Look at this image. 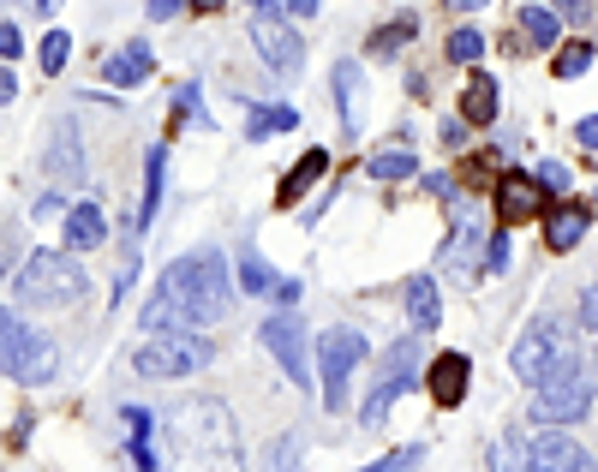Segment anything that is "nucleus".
Listing matches in <instances>:
<instances>
[{
  "mask_svg": "<svg viewBox=\"0 0 598 472\" xmlns=\"http://www.w3.org/2000/svg\"><path fill=\"white\" fill-rule=\"evenodd\" d=\"M227 305H234L227 258L215 246H198V251H186V258H174L168 270H162V287H156V299L144 305L138 323H144L150 335H162V329H198V323L227 317Z\"/></svg>",
  "mask_w": 598,
  "mask_h": 472,
  "instance_id": "obj_1",
  "label": "nucleus"
},
{
  "mask_svg": "<svg viewBox=\"0 0 598 472\" xmlns=\"http://www.w3.org/2000/svg\"><path fill=\"white\" fill-rule=\"evenodd\" d=\"M168 472H246L239 425L222 401L192 394L168 413Z\"/></svg>",
  "mask_w": 598,
  "mask_h": 472,
  "instance_id": "obj_2",
  "label": "nucleus"
},
{
  "mask_svg": "<svg viewBox=\"0 0 598 472\" xmlns=\"http://www.w3.org/2000/svg\"><path fill=\"white\" fill-rule=\"evenodd\" d=\"M84 293V270L67 258V251H31L24 270L12 275V299L36 305V311H67Z\"/></svg>",
  "mask_w": 598,
  "mask_h": 472,
  "instance_id": "obj_3",
  "label": "nucleus"
},
{
  "mask_svg": "<svg viewBox=\"0 0 598 472\" xmlns=\"http://www.w3.org/2000/svg\"><path fill=\"white\" fill-rule=\"evenodd\" d=\"M593 394H598L593 371L575 353H563V359L544 371V382H532V418H544V425H575V418L593 413Z\"/></svg>",
  "mask_w": 598,
  "mask_h": 472,
  "instance_id": "obj_4",
  "label": "nucleus"
},
{
  "mask_svg": "<svg viewBox=\"0 0 598 472\" xmlns=\"http://www.w3.org/2000/svg\"><path fill=\"white\" fill-rule=\"evenodd\" d=\"M215 359V347L203 335H186V329H162V335H150L144 347L132 353V371L138 377H192L203 365Z\"/></svg>",
  "mask_w": 598,
  "mask_h": 472,
  "instance_id": "obj_5",
  "label": "nucleus"
},
{
  "mask_svg": "<svg viewBox=\"0 0 598 472\" xmlns=\"http://www.w3.org/2000/svg\"><path fill=\"white\" fill-rule=\"evenodd\" d=\"M365 353H372V341H365L360 329H324V335H317V382H324L329 413L348 401V377L365 365Z\"/></svg>",
  "mask_w": 598,
  "mask_h": 472,
  "instance_id": "obj_6",
  "label": "nucleus"
},
{
  "mask_svg": "<svg viewBox=\"0 0 598 472\" xmlns=\"http://www.w3.org/2000/svg\"><path fill=\"white\" fill-rule=\"evenodd\" d=\"M55 371H60L55 335L31 329L24 317H7V377L12 382H55Z\"/></svg>",
  "mask_w": 598,
  "mask_h": 472,
  "instance_id": "obj_7",
  "label": "nucleus"
},
{
  "mask_svg": "<svg viewBox=\"0 0 598 472\" xmlns=\"http://www.w3.org/2000/svg\"><path fill=\"white\" fill-rule=\"evenodd\" d=\"M419 341H425V335L413 329V335H401L396 347L384 353V377H377V389L365 394V406H360V425H365V430H377V425H384V418H389V406H396L401 394L419 382V377H413V353H419Z\"/></svg>",
  "mask_w": 598,
  "mask_h": 472,
  "instance_id": "obj_8",
  "label": "nucleus"
},
{
  "mask_svg": "<svg viewBox=\"0 0 598 472\" xmlns=\"http://www.w3.org/2000/svg\"><path fill=\"white\" fill-rule=\"evenodd\" d=\"M251 43H258V60L275 79H300L305 72V43L282 12H258V19H251Z\"/></svg>",
  "mask_w": 598,
  "mask_h": 472,
  "instance_id": "obj_9",
  "label": "nucleus"
},
{
  "mask_svg": "<svg viewBox=\"0 0 598 472\" xmlns=\"http://www.w3.org/2000/svg\"><path fill=\"white\" fill-rule=\"evenodd\" d=\"M258 335H263V347L282 359V371H288V382H294V389H317V382H312V365H305V329H300V317L282 311V317H270Z\"/></svg>",
  "mask_w": 598,
  "mask_h": 472,
  "instance_id": "obj_10",
  "label": "nucleus"
},
{
  "mask_svg": "<svg viewBox=\"0 0 598 472\" xmlns=\"http://www.w3.org/2000/svg\"><path fill=\"white\" fill-rule=\"evenodd\" d=\"M563 353H568V341L556 335L551 323H532L527 335L515 341V353H508V365H515V377H520V382H544V371H551V365L563 359Z\"/></svg>",
  "mask_w": 598,
  "mask_h": 472,
  "instance_id": "obj_11",
  "label": "nucleus"
},
{
  "mask_svg": "<svg viewBox=\"0 0 598 472\" xmlns=\"http://www.w3.org/2000/svg\"><path fill=\"white\" fill-rule=\"evenodd\" d=\"M527 472H598V467H593V455L581 449L575 437H563V430H544V437L532 442Z\"/></svg>",
  "mask_w": 598,
  "mask_h": 472,
  "instance_id": "obj_12",
  "label": "nucleus"
},
{
  "mask_svg": "<svg viewBox=\"0 0 598 472\" xmlns=\"http://www.w3.org/2000/svg\"><path fill=\"white\" fill-rule=\"evenodd\" d=\"M467 382H473V365H467V353H437L425 371V389L437 406H461L467 401Z\"/></svg>",
  "mask_w": 598,
  "mask_h": 472,
  "instance_id": "obj_13",
  "label": "nucleus"
},
{
  "mask_svg": "<svg viewBox=\"0 0 598 472\" xmlns=\"http://www.w3.org/2000/svg\"><path fill=\"white\" fill-rule=\"evenodd\" d=\"M336 108H341V132L360 138L365 132V72L353 67V60L336 67Z\"/></svg>",
  "mask_w": 598,
  "mask_h": 472,
  "instance_id": "obj_14",
  "label": "nucleus"
},
{
  "mask_svg": "<svg viewBox=\"0 0 598 472\" xmlns=\"http://www.w3.org/2000/svg\"><path fill=\"white\" fill-rule=\"evenodd\" d=\"M539 203H544V186L539 180H520V174L497 180V215H503L508 227L532 222V215H539Z\"/></svg>",
  "mask_w": 598,
  "mask_h": 472,
  "instance_id": "obj_15",
  "label": "nucleus"
},
{
  "mask_svg": "<svg viewBox=\"0 0 598 472\" xmlns=\"http://www.w3.org/2000/svg\"><path fill=\"white\" fill-rule=\"evenodd\" d=\"M43 174H55V180H67V186L84 180V150H79V138H72L67 120L55 126V144L43 150Z\"/></svg>",
  "mask_w": 598,
  "mask_h": 472,
  "instance_id": "obj_16",
  "label": "nucleus"
},
{
  "mask_svg": "<svg viewBox=\"0 0 598 472\" xmlns=\"http://www.w3.org/2000/svg\"><path fill=\"white\" fill-rule=\"evenodd\" d=\"M407 323H413L419 335H437L443 299H437V282H431V275H413V282H407Z\"/></svg>",
  "mask_w": 598,
  "mask_h": 472,
  "instance_id": "obj_17",
  "label": "nucleus"
},
{
  "mask_svg": "<svg viewBox=\"0 0 598 472\" xmlns=\"http://www.w3.org/2000/svg\"><path fill=\"white\" fill-rule=\"evenodd\" d=\"M324 174H329V150H305L294 168H288V180H282V191H275V203H282V210H288V203H300L305 191L324 180Z\"/></svg>",
  "mask_w": 598,
  "mask_h": 472,
  "instance_id": "obj_18",
  "label": "nucleus"
},
{
  "mask_svg": "<svg viewBox=\"0 0 598 472\" xmlns=\"http://www.w3.org/2000/svg\"><path fill=\"white\" fill-rule=\"evenodd\" d=\"M587 227H593L587 203H563V210L551 215V227H544V239H551V251H575L581 239H587Z\"/></svg>",
  "mask_w": 598,
  "mask_h": 472,
  "instance_id": "obj_19",
  "label": "nucleus"
},
{
  "mask_svg": "<svg viewBox=\"0 0 598 472\" xmlns=\"http://www.w3.org/2000/svg\"><path fill=\"white\" fill-rule=\"evenodd\" d=\"M102 239H108L102 210H96V203H72V210H67V246L72 251H96Z\"/></svg>",
  "mask_w": 598,
  "mask_h": 472,
  "instance_id": "obj_20",
  "label": "nucleus"
},
{
  "mask_svg": "<svg viewBox=\"0 0 598 472\" xmlns=\"http://www.w3.org/2000/svg\"><path fill=\"white\" fill-rule=\"evenodd\" d=\"M150 72H156V55H150V43H132L126 55H108L102 79H108V84H144Z\"/></svg>",
  "mask_w": 598,
  "mask_h": 472,
  "instance_id": "obj_21",
  "label": "nucleus"
},
{
  "mask_svg": "<svg viewBox=\"0 0 598 472\" xmlns=\"http://www.w3.org/2000/svg\"><path fill=\"white\" fill-rule=\"evenodd\" d=\"M461 120H467V126H491V120H497V84H491L485 72H473V79H467Z\"/></svg>",
  "mask_w": 598,
  "mask_h": 472,
  "instance_id": "obj_22",
  "label": "nucleus"
},
{
  "mask_svg": "<svg viewBox=\"0 0 598 472\" xmlns=\"http://www.w3.org/2000/svg\"><path fill=\"white\" fill-rule=\"evenodd\" d=\"M479 239H485V227L467 215L461 227H455V239H449V251H443V263L449 270H461V275H473V263H479Z\"/></svg>",
  "mask_w": 598,
  "mask_h": 472,
  "instance_id": "obj_23",
  "label": "nucleus"
},
{
  "mask_svg": "<svg viewBox=\"0 0 598 472\" xmlns=\"http://www.w3.org/2000/svg\"><path fill=\"white\" fill-rule=\"evenodd\" d=\"M162 174H168V144H156V150H150V162H144V203H138V227H150V215H156V203H162Z\"/></svg>",
  "mask_w": 598,
  "mask_h": 472,
  "instance_id": "obj_24",
  "label": "nucleus"
},
{
  "mask_svg": "<svg viewBox=\"0 0 598 472\" xmlns=\"http://www.w3.org/2000/svg\"><path fill=\"white\" fill-rule=\"evenodd\" d=\"M413 36H419V19H413V12H401L396 24H384V31H372V55H377V60H396L401 48L413 43Z\"/></svg>",
  "mask_w": 598,
  "mask_h": 472,
  "instance_id": "obj_25",
  "label": "nucleus"
},
{
  "mask_svg": "<svg viewBox=\"0 0 598 472\" xmlns=\"http://www.w3.org/2000/svg\"><path fill=\"white\" fill-rule=\"evenodd\" d=\"M527 461H532V449L515 437V430H503V437L491 442V455H485L491 472H527Z\"/></svg>",
  "mask_w": 598,
  "mask_h": 472,
  "instance_id": "obj_26",
  "label": "nucleus"
},
{
  "mask_svg": "<svg viewBox=\"0 0 598 472\" xmlns=\"http://www.w3.org/2000/svg\"><path fill=\"white\" fill-rule=\"evenodd\" d=\"M282 282L270 275V263L258 258V246H239V293H275Z\"/></svg>",
  "mask_w": 598,
  "mask_h": 472,
  "instance_id": "obj_27",
  "label": "nucleus"
},
{
  "mask_svg": "<svg viewBox=\"0 0 598 472\" xmlns=\"http://www.w3.org/2000/svg\"><path fill=\"white\" fill-rule=\"evenodd\" d=\"M294 126H300V114H294V108H251L246 138L258 144V138H270V132H294Z\"/></svg>",
  "mask_w": 598,
  "mask_h": 472,
  "instance_id": "obj_28",
  "label": "nucleus"
},
{
  "mask_svg": "<svg viewBox=\"0 0 598 472\" xmlns=\"http://www.w3.org/2000/svg\"><path fill=\"white\" fill-rule=\"evenodd\" d=\"M365 174H372V180H407V174H419V156L413 150H389V156L365 162Z\"/></svg>",
  "mask_w": 598,
  "mask_h": 472,
  "instance_id": "obj_29",
  "label": "nucleus"
},
{
  "mask_svg": "<svg viewBox=\"0 0 598 472\" xmlns=\"http://www.w3.org/2000/svg\"><path fill=\"white\" fill-rule=\"evenodd\" d=\"M419 461H425V442H407V449L384 455V461H372V467H360V472H419Z\"/></svg>",
  "mask_w": 598,
  "mask_h": 472,
  "instance_id": "obj_30",
  "label": "nucleus"
},
{
  "mask_svg": "<svg viewBox=\"0 0 598 472\" xmlns=\"http://www.w3.org/2000/svg\"><path fill=\"white\" fill-rule=\"evenodd\" d=\"M520 31H527L539 48H551V43H556V19H551L544 7H527V12H520Z\"/></svg>",
  "mask_w": 598,
  "mask_h": 472,
  "instance_id": "obj_31",
  "label": "nucleus"
},
{
  "mask_svg": "<svg viewBox=\"0 0 598 472\" xmlns=\"http://www.w3.org/2000/svg\"><path fill=\"white\" fill-rule=\"evenodd\" d=\"M443 55H449V60H461V67H467V60H479V55H485V36H479L473 24H467V31H455V36H449V48H443Z\"/></svg>",
  "mask_w": 598,
  "mask_h": 472,
  "instance_id": "obj_32",
  "label": "nucleus"
},
{
  "mask_svg": "<svg viewBox=\"0 0 598 472\" xmlns=\"http://www.w3.org/2000/svg\"><path fill=\"white\" fill-rule=\"evenodd\" d=\"M587 67H593V48L587 43H568L563 55H556V79H581Z\"/></svg>",
  "mask_w": 598,
  "mask_h": 472,
  "instance_id": "obj_33",
  "label": "nucleus"
},
{
  "mask_svg": "<svg viewBox=\"0 0 598 472\" xmlns=\"http://www.w3.org/2000/svg\"><path fill=\"white\" fill-rule=\"evenodd\" d=\"M67 55H72V36L67 31H48L43 36V72H60V67H67Z\"/></svg>",
  "mask_w": 598,
  "mask_h": 472,
  "instance_id": "obj_34",
  "label": "nucleus"
},
{
  "mask_svg": "<svg viewBox=\"0 0 598 472\" xmlns=\"http://www.w3.org/2000/svg\"><path fill=\"white\" fill-rule=\"evenodd\" d=\"M174 114H186V120L210 126V114H203V102H198V84H180V91H174Z\"/></svg>",
  "mask_w": 598,
  "mask_h": 472,
  "instance_id": "obj_35",
  "label": "nucleus"
},
{
  "mask_svg": "<svg viewBox=\"0 0 598 472\" xmlns=\"http://www.w3.org/2000/svg\"><path fill=\"white\" fill-rule=\"evenodd\" d=\"M539 186H544V191H556V198H563V191L575 186V174H568L563 162H539Z\"/></svg>",
  "mask_w": 598,
  "mask_h": 472,
  "instance_id": "obj_36",
  "label": "nucleus"
},
{
  "mask_svg": "<svg viewBox=\"0 0 598 472\" xmlns=\"http://www.w3.org/2000/svg\"><path fill=\"white\" fill-rule=\"evenodd\" d=\"M581 323H587L593 335H598V275L587 282V293H581Z\"/></svg>",
  "mask_w": 598,
  "mask_h": 472,
  "instance_id": "obj_37",
  "label": "nucleus"
},
{
  "mask_svg": "<svg viewBox=\"0 0 598 472\" xmlns=\"http://www.w3.org/2000/svg\"><path fill=\"white\" fill-rule=\"evenodd\" d=\"M120 418H126V430H132V437H150V425H156L144 406H120Z\"/></svg>",
  "mask_w": 598,
  "mask_h": 472,
  "instance_id": "obj_38",
  "label": "nucleus"
},
{
  "mask_svg": "<svg viewBox=\"0 0 598 472\" xmlns=\"http://www.w3.org/2000/svg\"><path fill=\"white\" fill-rule=\"evenodd\" d=\"M0 55H7V60H19V55H24V36H19V24H0Z\"/></svg>",
  "mask_w": 598,
  "mask_h": 472,
  "instance_id": "obj_39",
  "label": "nucleus"
},
{
  "mask_svg": "<svg viewBox=\"0 0 598 472\" xmlns=\"http://www.w3.org/2000/svg\"><path fill=\"white\" fill-rule=\"evenodd\" d=\"M60 210H67V203H60L55 191H48V198H36V203H31V215H36V222H48V215H60Z\"/></svg>",
  "mask_w": 598,
  "mask_h": 472,
  "instance_id": "obj_40",
  "label": "nucleus"
},
{
  "mask_svg": "<svg viewBox=\"0 0 598 472\" xmlns=\"http://www.w3.org/2000/svg\"><path fill=\"white\" fill-rule=\"evenodd\" d=\"M575 138H581V144H587V150H598V114H587V120L575 126Z\"/></svg>",
  "mask_w": 598,
  "mask_h": 472,
  "instance_id": "obj_41",
  "label": "nucleus"
},
{
  "mask_svg": "<svg viewBox=\"0 0 598 472\" xmlns=\"http://www.w3.org/2000/svg\"><path fill=\"white\" fill-rule=\"evenodd\" d=\"M556 12H563V19H575V24H581V19H587V12H593V7H587V0H556Z\"/></svg>",
  "mask_w": 598,
  "mask_h": 472,
  "instance_id": "obj_42",
  "label": "nucleus"
},
{
  "mask_svg": "<svg viewBox=\"0 0 598 472\" xmlns=\"http://www.w3.org/2000/svg\"><path fill=\"white\" fill-rule=\"evenodd\" d=\"M174 12H180V0H150V19H156V24L174 19Z\"/></svg>",
  "mask_w": 598,
  "mask_h": 472,
  "instance_id": "obj_43",
  "label": "nucleus"
},
{
  "mask_svg": "<svg viewBox=\"0 0 598 472\" xmlns=\"http://www.w3.org/2000/svg\"><path fill=\"white\" fill-rule=\"evenodd\" d=\"M288 12H300V19H317V12H324V0H288Z\"/></svg>",
  "mask_w": 598,
  "mask_h": 472,
  "instance_id": "obj_44",
  "label": "nucleus"
},
{
  "mask_svg": "<svg viewBox=\"0 0 598 472\" xmlns=\"http://www.w3.org/2000/svg\"><path fill=\"white\" fill-rule=\"evenodd\" d=\"M491 270H508V239H491Z\"/></svg>",
  "mask_w": 598,
  "mask_h": 472,
  "instance_id": "obj_45",
  "label": "nucleus"
},
{
  "mask_svg": "<svg viewBox=\"0 0 598 472\" xmlns=\"http://www.w3.org/2000/svg\"><path fill=\"white\" fill-rule=\"evenodd\" d=\"M443 7H455V12H479V7H491V0H443Z\"/></svg>",
  "mask_w": 598,
  "mask_h": 472,
  "instance_id": "obj_46",
  "label": "nucleus"
},
{
  "mask_svg": "<svg viewBox=\"0 0 598 472\" xmlns=\"http://www.w3.org/2000/svg\"><path fill=\"white\" fill-rule=\"evenodd\" d=\"M258 12H288V0H251Z\"/></svg>",
  "mask_w": 598,
  "mask_h": 472,
  "instance_id": "obj_47",
  "label": "nucleus"
},
{
  "mask_svg": "<svg viewBox=\"0 0 598 472\" xmlns=\"http://www.w3.org/2000/svg\"><path fill=\"white\" fill-rule=\"evenodd\" d=\"M192 7H203V12H222V7H227V0H192Z\"/></svg>",
  "mask_w": 598,
  "mask_h": 472,
  "instance_id": "obj_48",
  "label": "nucleus"
},
{
  "mask_svg": "<svg viewBox=\"0 0 598 472\" xmlns=\"http://www.w3.org/2000/svg\"><path fill=\"white\" fill-rule=\"evenodd\" d=\"M31 7H36V12H55V7H60V0H31Z\"/></svg>",
  "mask_w": 598,
  "mask_h": 472,
  "instance_id": "obj_49",
  "label": "nucleus"
}]
</instances>
